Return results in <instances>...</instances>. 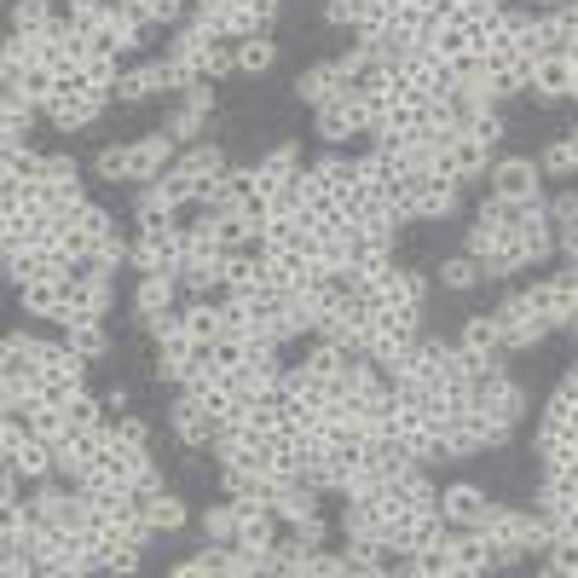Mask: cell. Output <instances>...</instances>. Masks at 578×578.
Segmentation results:
<instances>
[{
	"mask_svg": "<svg viewBox=\"0 0 578 578\" xmlns=\"http://www.w3.org/2000/svg\"><path fill=\"white\" fill-rule=\"evenodd\" d=\"M481 279H486V261H474V255H458V261L440 266V284L445 290H474Z\"/></svg>",
	"mask_w": 578,
	"mask_h": 578,
	"instance_id": "cell-28",
	"label": "cell"
},
{
	"mask_svg": "<svg viewBox=\"0 0 578 578\" xmlns=\"http://www.w3.org/2000/svg\"><path fill=\"white\" fill-rule=\"evenodd\" d=\"M64 324V341L75 347V354H82V359H98V354H105V347H111V336H105V324H98L93 313H70V318H59Z\"/></svg>",
	"mask_w": 578,
	"mask_h": 578,
	"instance_id": "cell-14",
	"label": "cell"
},
{
	"mask_svg": "<svg viewBox=\"0 0 578 578\" xmlns=\"http://www.w3.org/2000/svg\"><path fill=\"white\" fill-rule=\"evenodd\" d=\"M272 53H279V46H272L266 35H249V41H238V70L261 75V70H272Z\"/></svg>",
	"mask_w": 578,
	"mask_h": 578,
	"instance_id": "cell-29",
	"label": "cell"
},
{
	"mask_svg": "<svg viewBox=\"0 0 578 578\" xmlns=\"http://www.w3.org/2000/svg\"><path fill=\"white\" fill-rule=\"evenodd\" d=\"M544 174H556V180H567V174H578V134H561L556 145L544 150Z\"/></svg>",
	"mask_w": 578,
	"mask_h": 578,
	"instance_id": "cell-27",
	"label": "cell"
},
{
	"mask_svg": "<svg viewBox=\"0 0 578 578\" xmlns=\"http://www.w3.org/2000/svg\"><path fill=\"white\" fill-rule=\"evenodd\" d=\"M324 18H330V23H354V30H359L365 0H330V7H324Z\"/></svg>",
	"mask_w": 578,
	"mask_h": 578,
	"instance_id": "cell-37",
	"label": "cell"
},
{
	"mask_svg": "<svg viewBox=\"0 0 578 578\" xmlns=\"http://www.w3.org/2000/svg\"><path fill=\"white\" fill-rule=\"evenodd\" d=\"M567 98H572V105H578V75H572V93H567Z\"/></svg>",
	"mask_w": 578,
	"mask_h": 578,
	"instance_id": "cell-41",
	"label": "cell"
},
{
	"mask_svg": "<svg viewBox=\"0 0 578 578\" xmlns=\"http://www.w3.org/2000/svg\"><path fill=\"white\" fill-rule=\"evenodd\" d=\"M341 93V70L336 64H318V70H307V75H301V82H295V98H301V105H330V98Z\"/></svg>",
	"mask_w": 578,
	"mask_h": 578,
	"instance_id": "cell-19",
	"label": "cell"
},
{
	"mask_svg": "<svg viewBox=\"0 0 578 578\" xmlns=\"http://www.w3.org/2000/svg\"><path fill=\"white\" fill-rule=\"evenodd\" d=\"M214 429H220V422H214L203 406H197L191 393L180 399V406H174V434H180L191 451H197V445H214Z\"/></svg>",
	"mask_w": 578,
	"mask_h": 578,
	"instance_id": "cell-13",
	"label": "cell"
},
{
	"mask_svg": "<svg viewBox=\"0 0 578 578\" xmlns=\"http://www.w3.org/2000/svg\"><path fill=\"white\" fill-rule=\"evenodd\" d=\"M567 59H572V70H578V35H572V46H567Z\"/></svg>",
	"mask_w": 578,
	"mask_h": 578,
	"instance_id": "cell-39",
	"label": "cell"
},
{
	"mask_svg": "<svg viewBox=\"0 0 578 578\" xmlns=\"http://www.w3.org/2000/svg\"><path fill=\"white\" fill-rule=\"evenodd\" d=\"M0 168L7 180H46V157H35L30 145H0Z\"/></svg>",
	"mask_w": 578,
	"mask_h": 578,
	"instance_id": "cell-22",
	"label": "cell"
},
{
	"mask_svg": "<svg viewBox=\"0 0 578 578\" xmlns=\"http://www.w3.org/2000/svg\"><path fill=\"white\" fill-rule=\"evenodd\" d=\"M174 290H180V272H145V279H139V295H134L139 318L168 313V307H174Z\"/></svg>",
	"mask_w": 578,
	"mask_h": 578,
	"instance_id": "cell-17",
	"label": "cell"
},
{
	"mask_svg": "<svg viewBox=\"0 0 578 578\" xmlns=\"http://www.w3.org/2000/svg\"><path fill=\"white\" fill-rule=\"evenodd\" d=\"M186 168H191V174H197V180H203V186H214L220 174H225V150H220V145H197L191 157H186Z\"/></svg>",
	"mask_w": 578,
	"mask_h": 578,
	"instance_id": "cell-30",
	"label": "cell"
},
{
	"mask_svg": "<svg viewBox=\"0 0 578 578\" xmlns=\"http://www.w3.org/2000/svg\"><path fill=\"white\" fill-rule=\"evenodd\" d=\"M30 122H35V98L0 93V145H23L30 139Z\"/></svg>",
	"mask_w": 578,
	"mask_h": 578,
	"instance_id": "cell-15",
	"label": "cell"
},
{
	"mask_svg": "<svg viewBox=\"0 0 578 578\" xmlns=\"http://www.w3.org/2000/svg\"><path fill=\"white\" fill-rule=\"evenodd\" d=\"M116 440H128V445H150V429L139 417H116Z\"/></svg>",
	"mask_w": 578,
	"mask_h": 578,
	"instance_id": "cell-38",
	"label": "cell"
},
{
	"mask_svg": "<svg viewBox=\"0 0 578 578\" xmlns=\"http://www.w3.org/2000/svg\"><path fill=\"white\" fill-rule=\"evenodd\" d=\"M0 469H12L18 481H46V474L59 469V445L23 440V445H12V451H0Z\"/></svg>",
	"mask_w": 578,
	"mask_h": 578,
	"instance_id": "cell-7",
	"label": "cell"
},
{
	"mask_svg": "<svg viewBox=\"0 0 578 578\" xmlns=\"http://www.w3.org/2000/svg\"><path fill=\"white\" fill-rule=\"evenodd\" d=\"M134 261H139L145 272H180V266H186L180 232H139V243H134Z\"/></svg>",
	"mask_w": 578,
	"mask_h": 578,
	"instance_id": "cell-8",
	"label": "cell"
},
{
	"mask_svg": "<svg viewBox=\"0 0 578 578\" xmlns=\"http://www.w3.org/2000/svg\"><path fill=\"white\" fill-rule=\"evenodd\" d=\"M486 492L481 486H469V481H458V486H445L440 492V515L451 521V526H481L486 521Z\"/></svg>",
	"mask_w": 578,
	"mask_h": 578,
	"instance_id": "cell-10",
	"label": "cell"
},
{
	"mask_svg": "<svg viewBox=\"0 0 578 578\" xmlns=\"http://www.w3.org/2000/svg\"><path fill=\"white\" fill-rule=\"evenodd\" d=\"M145 521L157 526V533H180V526L191 521V509H186V497H174V492H157L145 504Z\"/></svg>",
	"mask_w": 578,
	"mask_h": 578,
	"instance_id": "cell-21",
	"label": "cell"
},
{
	"mask_svg": "<svg viewBox=\"0 0 578 578\" xmlns=\"http://www.w3.org/2000/svg\"><path fill=\"white\" fill-rule=\"evenodd\" d=\"M203 533H209L214 544H238V504H232V497H225L220 509L203 515Z\"/></svg>",
	"mask_w": 578,
	"mask_h": 578,
	"instance_id": "cell-31",
	"label": "cell"
},
{
	"mask_svg": "<svg viewBox=\"0 0 578 578\" xmlns=\"http://www.w3.org/2000/svg\"><path fill=\"white\" fill-rule=\"evenodd\" d=\"M186 330H191L197 341H214V336H225V318H220V301H197V307L186 313Z\"/></svg>",
	"mask_w": 578,
	"mask_h": 578,
	"instance_id": "cell-26",
	"label": "cell"
},
{
	"mask_svg": "<svg viewBox=\"0 0 578 578\" xmlns=\"http://www.w3.org/2000/svg\"><path fill=\"white\" fill-rule=\"evenodd\" d=\"M150 191H157V197H162L168 209H191V203H197V197H203L209 186L197 180V174H191L186 162H174V168L162 174V180H150Z\"/></svg>",
	"mask_w": 578,
	"mask_h": 578,
	"instance_id": "cell-12",
	"label": "cell"
},
{
	"mask_svg": "<svg viewBox=\"0 0 578 578\" xmlns=\"http://www.w3.org/2000/svg\"><path fill=\"white\" fill-rule=\"evenodd\" d=\"M318 180L330 186V191H336V203H341V197L359 186V162H354V157H324V162H318Z\"/></svg>",
	"mask_w": 578,
	"mask_h": 578,
	"instance_id": "cell-25",
	"label": "cell"
},
{
	"mask_svg": "<svg viewBox=\"0 0 578 578\" xmlns=\"http://www.w3.org/2000/svg\"><path fill=\"white\" fill-rule=\"evenodd\" d=\"M7 93H23V98H35V105H46V98L59 93V70L35 59V64H23V70L12 75V82H7Z\"/></svg>",
	"mask_w": 578,
	"mask_h": 578,
	"instance_id": "cell-18",
	"label": "cell"
},
{
	"mask_svg": "<svg viewBox=\"0 0 578 578\" xmlns=\"http://www.w3.org/2000/svg\"><path fill=\"white\" fill-rule=\"evenodd\" d=\"M87 82H93V93H116V53H93L87 59Z\"/></svg>",
	"mask_w": 578,
	"mask_h": 578,
	"instance_id": "cell-33",
	"label": "cell"
},
{
	"mask_svg": "<svg viewBox=\"0 0 578 578\" xmlns=\"http://www.w3.org/2000/svg\"><path fill=\"white\" fill-rule=\"evenodd\" d=\"M492 567H497V544L481 526H458V538H451V578H481Z\"/></svg>",
	"mask_w": 578,
	"mask_h": 578,
	"instance_id": "cell-4",
	"label": "cell"
},
{
	"mask_svg": "<svg viewBox=\"0 0 578 578\" xmlns=\"http://www.w3.org/2000/svg\"><path fill=\"white\" fill-rule=\"evenodd\" d=\"M544 168L526 162V157H504L492 162V197H504V203H544Z\"/></svg>",
	"mask_w": 578,
	"mask_h": 578,
	"instance_id": "cell-1",
	"label": "cell"
},
{
	"mask_svg": "<svg viewBox=\"0 0 578 578\" xmlns=\"http://www.w3.org/2000/svg\"><path fill=\"white\" fill-rule=\"evenodd\" d=\"M347 266H354L359 279L388 272L393 266V238L388 232H370V225H354V232H347Z\"/></svg>",
	"mask_w": 578,
	"mask_h": 578,
	"instance_id": "cell-5",
	"label": "cell"
},
{
	"mask_svg": "<svg viewBox=\"0 0 578 578\" xmlns=\"http://www.w3.org/2000/svg\"><path fill=\"white\" fill-rule=\"evenodd\" d=\"M354 134H370L365 93H336L330 105H318V139H354Z\"/></svg>",
	"mask_w": 578,
	"mask_h": 578,
	"instance_id": "cell-2",
	"label": "cell"
},
{
	"mask_svg": "<svg viewBox=\"0 0 578 578\" xmlns=\"http://www.w3.org/2000/svg\"><path fill=\"white\" fill-rule=\"evenodd\" d=\"M301 174V157H295V145H279V150H266V157L255 162V180L266 186V191H284L290 180Z\"/></svg>",
	"mask_w": 578,
	"mask_h": 578,
	"instance_id": "cell-20",
	"label": "cell"
},
{
	"mask_svg": "<svg viewBox=\"0 0 578 578\" xmlns=\"http://www.w3.org/2000/svg\"><path fill=\"white\" fill-rule=\"evenodd\" d=\"M46 23H53V7L46 0H12V30L18 35H46Z\"/></svg>",
	"mask_w": 578,
	"mask_h": 578,
	"instance_id": "cell-24",
	"label": "cell"
},
{
	"mask_svg": "<svg viewBox=\"0 0 578 578\" xmlns=\"http://www.w3.org/2000/svg\"><path fill=\"white\" fill-rule=\"evenodd\" d=\"M533 7H549V12H556V7H561V0H533Z\"/></svg>",
	"mask_w": 578,
	"mask_h": 578,
	"instance_id": "cell-40",
	"label": "cell"
},
{
	"mask_svg": "<svg viewBox=\"0 0 578 578\" xmlns=\"http://www.w3.org/2000/svg\"><path fill=\"white\" fill-rule=\"evenodd\" d=\"M168 168H174V134H168V128H162V134H145V139L128 145V180L150 186V180H162Z\"/></svg>",
	"mask_w": 578,
	"mask_h": 578,
	"instance_id": "cell-6",
	"label": "cell"
},
{
	"mask_svg": "<svg viewBox=\"0 0 578 578\" xmlns=\"http://www.w3.org/2000/svg\"><path fill=\"white\" fill-rule=\"evenodd\" d=\"M18 301H23V313L30 318H64V284L59 279H35V284H23L18 290Z\"/></svg>",
	"mask_w": 578,
	"mask_h": 578,
	"instance_id": "cell-16",
	"label": "cell"
},
{
	"mask_svg": "<svg viewBox=\"0 0 578 578\" xmlns=\"http://www.w3.org/2000/svg\"><path fill=\"white\" fill-rule=\"evenodd\" d=\"M463 347H474V354H504V336H497V318L492 313H474L463 324Z\"/></svg>",
	"mask_w": 578,
	"mask_h": 578,
	"instance_id": "cell-23",
	"label": "cell"
},
{
	"mask_svg": "<svg viewBox=\"0 0 578 578\" xmlns=\"http://www.w3.org/2000/svg\"><path fill=\"white\" fill-rule=\"evenodd\" d=\"M290 538H295L301 549H318V544H324V515H301V521L290 526Z\"/></svg>",
	"mask_w": 578,
	"mask_h": 578,
	"instance_id": "cell-34",
	"label": "cell"
},
{
	"mask_svg": "<svg viewBox=\"0 0 578 578\" xmlns=\"http://www.w3.org/2000/svg\"><path fill=\"white\" fill-rule=\"evenodd\" d=\"M492 318H497V336H504V354H515V347H538L544 330H549V324L526 307V295H509Z\"/></svg>",
	"mask_w": 578,
	"mask_h": 578,
	"instance_id": "cell-3",
	"label": "cell"
},
{
	"mask_svg": "<svg viewBox=\"0 0 578 578\" xmlns=\"http://www.w3.org/2000/svg\"><path fill=\"white\" fill-rule=\"evenodd\" d=\"M98 174H105V180H128V145L98 150Z\"/></svg>",
	"mask_w": 578,
	"mask_h": 578,
	"instance_id": "cell-35",
	"label": "cell"
},
{
	"mask_svg": "<svg viewBox=\"0 0 578 578\" xmlns=\"http://www.w3.org/2000/svg\"><path fill=\"white\" fill-rule=\"evenodd\" d=\"M46 180H53V186H75V191H82V168H75V157H46Z\"/></svg>",
	"mask_w": 578,
	"mask_h": 578,
	"instance_id": "cell-36",
	"label": "cell"
},
{
	"mask_svg": "<svg viewBox=\"0 0 578 578\" xmlns=\"http://www.w3.org/2000/svg\"><path fill=\"white\" fill-rule=\"evenodd\" d=\"M105 105H111L105 93H75V98H64V93H59V98H46L41 111L53 116V128H64V134H70V128H87V122H93L98 111H105Z\"/></svg>",
	"mask_w": 578,
	"mask_h": 578,
	"instance_id": "cell-11",
	"label": "cell"
},
{
	"mask_svg": "<svg viewBox=\"0 0 578 578\" xmlns=\"http://www.w3.org/2000/svg\"><path fill=\"white\" fill-rule=\"evenodd\" d=\"M572 59L567 53H544V59H533V82H526V93L533 98H567L572 93Z\"/></svg>",
	"mask_w": 578,
	"mask_h": 578,
	"instance_id": "cell-9",
	"label": "cell"
},
{
	"mask_svg": "<svg viewBox=\"0 0 578 578\" xmlns=\"http://www.w3.org/2000/svg\"><path fill=\"white\" fill-rule=\"evenodd\" d=\"M209 354H214V370H238V365L249 359V336H232V330H225V336L209 341Z\"/></svg>",
	"mask_w": 578,
	"mask_h": 578,
	"instance_id": "cell-32",
	"label": "cell"
}]
</instances>
